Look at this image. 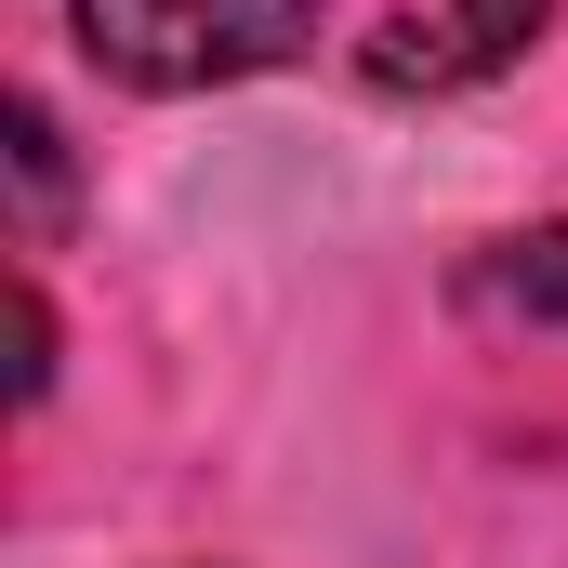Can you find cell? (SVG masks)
I'll use <instances>...</instances> for the list:
<instances>
[{"instance_id":"6da1fadb","label":"cell","mask_w":568,"mask_h":568,"mask_svg":"<svg viewBox=\"0 0 568 568\" xmlns=\"http://www.w3.org/2000/svg\"><path fill=\"white\" fill-rule=\"evenodd\" d=\"M331 0H67V40L120 93H212L317 40Z\"/></svg>"},{"instance_id":"7a4b0ae2","label":"cell","mask_w":568,"mask_h":568,"mask_svg":"<svg viewBox=\"0 0 568 568\" xmlns=\"http://www.w3.org/2000/svg\"><path fill=\"white\" fill-rule=\"evenodd\" d=\"M542 13H556V0H449V13H397V27L371 40V80H384V93H463V80L516 67V53L542 40Z\"/></svg>"},{"instance_id":"3957f363","label":"cell","mask_w":568,"mask_h":568,"mask_svg":"<svg viewBox=\"0 0 568 568\" xmlns=\"http://www.w3.org/2000/svg\"><path fill=\"white\" fill-rule=\"evenodd\" d=\"M476 291L503 304V317H568V225H529V239H503Z\"/></svg>"},{"instance_id":"277c9868","label":"cell","mask_w":568,"mask_h":568,"mask_svg":"<svg viewBox=\"0 0 568 568\" xmlns=\"http://www.w3.org/2000/svg\"><path fill=\"white\" fill-rule=\"evenodd\" d=\"M13 172H27V225H53L67 212V145H53L40 106H13Z\"/></svg>"}]
</instances>
